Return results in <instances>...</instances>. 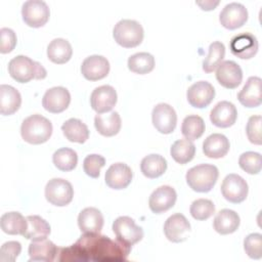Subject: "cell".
I'll return each mask as SVG.
<instances>
[{
  "instance_id": "6da1fadb",
  "label": "cell",
  "mask_w": 262,
  "mask_h": 262,
  "mask_svg": "<svg viewBox=\"0 0 262 262\" xmlns=\"http://www.w3.org/2000/svg\"><path fill=\"white\" fill-rule=\"evenodd\" d=\"M130 250L131 248L105 235L84 233L71 247L58 249V254L61 255V261H122L127 258Z\"/></svg>"
},
{
  "instance_id": "7a4b0ae2",
  "label": "cell",
  "mask_w": 262,
  "mask_h": 262,
  "mask_svg": "<svg viewBox=\"0 0 262 262\" xmlns=\"http://www.w3.org/2000/svg\"><path fill=\"white\" fill-rule=\"evenodd\" d=\"M8 72L16 82L27 83L33 79L41 80L47 76L45 68L26 55H17L8 63Z\"/></svg>"
},
{
  "instance_id": "3957f363",
  "label": "cell",
  "mask_w": 262,
  "mask_h": 262,
  "mask_svg": "<svg viewBox=\"0 0 262 262\" xmlns=\"http://www.w3.org/2000/svg\"><path fill=\"white\" fill-rule=\"evenodd\" d=\"M23 139L31 144H41L46 142L52 134L51 122L38 114L26 118L20 127Z\"/></svg>"
},
{
  "instance_id": "277c9868",
  "label": "cell",
  "mask_w": 262,
  "mask_h": 262,
  "mask_svg": "<svg viewBox=\"0 0 262 262\" xmlns=\"http://www.w3.org/2000/svg\"><path fill=\"white\" fill-rule=\"evenodd\" d=\"M219 176L218 168L211 164H201L190 168L185 175L188 186L196 192L210 191Z\"/></svg>"
},
{
  "instance_id": "5b68a950",
  "label": "cell",
  "mask_w": 262,
  "mask_h": 262,
  "mask_svg": "<svg viewBox=\"0 0 262 262\" xmlns=\"http://www.w3.org/2000/svg\"><path fill=\"white\" fill-rule=\"evenodd\" d=\"M143 36L142 26L134 19H121L115 25L113 30L115 41L125 48L138 46L142 42Z\"/></svg>"
},
{
  "instance_id": "8992f818",
  "label": "cell",
  "mask_w": 262,
  "mask_h": 262,
  "mask_svg": "<svg viewBox=\"0 0 262 262\" xmlns=\"http://www.w3.org/2000/svg\"><path fill=\"white\" fill-rule=\"evenodd\" d=\"M113 231L117 236V241L122 243L128 248L143 237V230L140 226L136 225L135 221L128 216H120L113 222Z\"/></svg>"
},
{
  "instance_id": "52a82bcc",
  "label": "cell",
  "mask_w": 262,
  "mask_h": 262,
  "mask_svg": "<svg viewBox=\"0 0 262 262\" xmlns=\"http://www.w3.org/2000/svg\"><path fill=\"white\" fill-rule=\"evenodd\" d=\"M74 196L72 184L62 178H52L45 186L46 200L57 207L69 205Z\"/></svg>"
},
{
  "instance_id": "ba28073f",
  "label": "cell",
  "mask_w": 262,
  "mask_h": 262,
  "mask_svg": "<svg viewBox=\"0 0 262 262\" xmlns=\"http://www.w3.org/2000/svg\"><path fill=\"white\" fill-rule=\"evenodd\" d=\"M50 15V10L45 1L28 0L23 4L21 16L24 21L32 28H40L44 26Z\"/></svg>"
},
{
  "instance_id": "9c48e42d",
  "label": "cell",
  "mask_w": 262,
  "mask_h": 262,
  "mask_svg": "<svg viewBox=\"0 0 262 262\" xmlns=\"http://www.w3.org/2000/svg\"><path fill=\"white\" fill-rule=\"evenodd\" d=\"M249 187L246 180L234 173L228 174L222 181L221 192L224 199L230 203L238 204L246 200Z\"/></svg>"
},
{
  "instance_id": "30bf717a",
  "label": "cell",
  "mask_w": 262,
  "mask_h": 262,
  "mask_svg": "<svg viewBox=\"0 0 262 262\" xmlns=\"http://www.w3.org/2000/svg\"><path fill=\"white\" fill-rule=\"evenodd\" d=\"M151 121L152 125L160 133L170 134L176 127L177 115L170 104L161 102L152 108Z\"/></svg>"
},
{
  "instance_id": "8fae6325",
  "label": "cell",
  "mask_w": 262,
  "mask_h": 262,
  "mask_svg": "<svg viewBox=\"0 0 262 262\" xmlns=\"http://www.w3.org/2000/svg\"><path fill=\"white\" fill-rule=\"evenodd\" d=\"M258 40L251 33H242L234 36L229 43L231 53L242 59L254 57L258 51Z\"/></svg>"
},
{
  "instance_id": "7c38bea8",
  "label": "cell",
  "mask_w": 262,
  "mask_h": 262,
  "mask_svg": "<svg viewBox=\"0 0 262 262\" xmlns=\"http://www.w3.org/2000/svg\"><path fill=\"white\" fill-rule=\"evenodd\" d=\"M70 102L71 94L69 90L62 86H56L46 90L42 98L43 107L53 114H58L67 110Z\"/></svg>"
},
{
  "instance_id": "4fadbf2b",
  "label": "cell",
  "mask_w": 262,
  "mask_h": 262,
  "mask_svg": "<svg viewBox=\"0 0 262 262\" xmlns=\"http://www.w3.org/2000/svg\"><path fill=\"white\" fill-rule=\"evenodd\" d=\"M190 232V223L180 213L171 215L164 224V233L172 243L184 242Z\"/></svg>"
},
{
  "instance_id": "5bb4252c",
  "label": "cell",
  "mask_w": 262,
  "mask_h": 262,
  "mask_svg": "<svg viewBox=\"0 0 262 262\" xmlns=\"http://www.w3.org/2000/svg\"><path fill=\"white\" fill-rule=\"evenodd\" d=\"M215 89L213 85L207 81H199L188 87L186 97L189 104L196 108L208 106L214 99Z\"/></svg>"
},
{
  "instance_id": "9a60e30c",
  "label": "cell",
  "mask_w": 262,
  "mask_h": 262,
  "mask_svg": "<svg viewBox=\"0 0 262 262\" xmlns=\"http://www.w3.org/2000/svg\"><path fill=\"white\" fill-rule=\"evenodd\" d=\"M219 20L221 25L228 30L241 28L248 20V10L242 3H228L221 10Z\"/></svg>"
},
{
  "instance_id": "2e32d148",
  "label": "cell",
  "mask_w": 262,
  "mask_h": 262,
  "mask_svg": "<svg viewBox=\"0 0 262 262\" xmlns=\"http://www.w3.org/2000/svg\"><path fill=\"white\" fill-rule=\"evenodd\" d=\"M177 193L169 185H162L156 188L148 200V206L152 213L161 214L171 209L176 202Z\"/></svg>"
},
{
  "instance_id": "e0dca14e",
  "label": "cell",
  "mask_w": 262,
  "mask_h": 262,
  "mask_svg": "<svg viewBox=\"0 0 262 262\" xmlns=\"http://www.w3.org/2000/svg\"><path fill=\"white\" fill-rule=\"evenodd\" d=\"M117 92L111 85L96 87L90 95L91 107L97 113L102 114L110 112L117 103Z\"/></svg>"
},
{
  "instance_id": "ac0fdd59",
  "label": "cell",
  "mask_w": 262,
  "mask_h": 262,
  "mask_svg": "<svg viewBox=\"0 0 262 262\" xmlns=\"http://www.w3.org/2000/svg\"><path fill=\"white\" fill-rule=\"evenodd\" d=\"M110 72L108 60L98 54H93L86 57L81 64V73L85 79L97 81L107 76Z\"/></svg>"
},
{
  "instance_id": "d6986e66",
  "label": "cell",
  "mask_w": 262,
  "mask_h": 262,
  "mask_svg": "<svg viewBox=\"0 0 262 262\" xmlns=\"http://www.w3.org/2000/svg\"><path fill=\"white\" fill-rule=\"evenodd\" d=\"M216 79L225 88H236L243 80V71L233 60L222 61L216 70Z\"/></svg>"
},
{
  "instance_id": "ffe728a7",
  "label": "cell",
  "mask_w": 262,
  "mask_h": 262,
  "mask_svg": "<svg viewBox=\"0 0 262 262\" xmlns=\"http://www.w3.org/2000/svg\"><path fill=\"white\" fill-rule=\"evenodd\" d=\"M262 80L257 76L250 77L237 94L238 101L246 107H256L262 102Z\"/></svg>"
},
{
  "instance_id": "44dd1931",
  "label": "cell",
  "mask_w": 262,
  "mask_h": 262,
  "mask_svg": "<svg viewBox=\"0 0 262 262\" xmlns=\"http://www.w3.org/2000/svg\"><path fill=\"white\" fill-rule=\"evenodd\" d=\"M133 172L124 163L113 164L105 172V183L113 189L126 188L132 181Z\"/></svg>"
},
{
  "instance_id": "7402d4cb",
  "label": "cell",
  "mask_w": 262,
  "mask_h": 262,
  "mask_svg": "<svg viewBox=\"0 0 262 262\" xmlns=\"http://www.w3.org/2000/svg\"><path fill=\"white\" fill-rule=\"evenodd\" d=\"M237 118V111L233 103L222 100L219 101L210 113L211 122L219 128H227L232 126Z\"/></svg>"
},
{
  "instance_id": "603a6c76",
  "label": "cell",
  "mask_w": 262,
  "mask_h": 262,
  "mask_svg": "<svg viewBox=\"0 0 262 262\" xmlns=\"http://www.w3.org/2000/svg\"><path fill=\"white\" fill-rule=\"evenodd\" d=\"M78 225L83 233H99L103 226V216L94 207L85 208L78 216Z\"/></svg>"
},
{
  "instance_id": "cb8c5ba5",
  "label": "cell",
  "mask_w": 262,
  "mask_h": 262,
  "mask_svg": "<svg viewBox=\"0 0 262 262\" xmlns=\"http://www.w3.org/2000/svg\"><path fill=\"white\" fill-rule=\"evenodd\" d=\"M230 147L227 137L220 133H213L209 135L203 142V151L205 156L212 159H219L224 157Z\"/></svg>"
},
{
  "instance_id": "d4e9b609",
  "label": "cell",
  "mask_w": 262,
  "mask_h": 262,
  "mask_svg": "<svg viewBox=\"0 0 262 262\" xmlns=\"http://www.w3.org/2000/svg\"><path fill=\"white\" fill-rule=\"evenodd\" d=\"M241 223L238 214L230 209L220 210L213 221L214 229L220 234H229L237 230Z\"/></svg>"
},
{
  "instance_id": "484cf974",
  "label": "cell",
  "mask_w": 262,
  "mask_h": 262,
  "mask_svg": "<svg viewBox=\"0 0 262 262\" xmlns=\"http://www.w3.org/2000/svg\"><path fill=\"white\" fill-rule=\"evenodd\" d=\"M58 248L49 239L32 241L29 246L30 261H54Z\"/></svg>"
},
{
  "instance_id": "4316f807",
  "label": "cell",
  "mask_w": 262,
  "mask_h": 262,
  "mask_svg": "<svg viewBox=\"0 0 262 262\" xmlns=\"http://www.w3.org/2000/svg\"><path fill=\"white\" fill-rule=\"evenodd\" d=\"M21 96L18 90L6 84L0 85V113L4 116L14 114L20 106Z\"/></svg>"
},
{
  "instance_id": "83f0119b",
  "label": "cell",
  "mask_w": 262,
  "mask_h": 262,
  "mask_svg": "<svg viewBox=\"0 0 262 262\" xmlns=\"http://www.w3.org/2000/svg\"><path fill=\"white\" fill-rule=\"evenodd\" d=\"M121 125V117L118 112H111L105 115L97 114L94 118V126L98 133L103 136H114L118 134Z\"/></svg>"
},
{
  "instance_id": "f1b7e54d",
  "label": "cell",
  "mask_w": 262,
  "mask_h": 262,
  "mask_svg": "<svg viewBox=\"0 0 262 262\" xmlns=\"http://www.w3.org/2000/svg\"><path fill=\"white\" fill-rule=\"evenodd\" d=\"M73 54L71 43L62 38L53 39L47 46V56L54 63H66Z\"/></svg>"
},
{
  "instance_id": "f546056e",
  "label": "cell",
  "mask_w": 262,
  "mask_h": 262,
  "mask_svg": "<svg viewBox=\"0 0 262 262\" xmlns=\"http://www.w3.org/2000/svg\"><path fill=\"white\" fill-rule=\"evenodd\" d=\"M27 229L23 234L26 238L31 241H41L50 234L49 223L38 215H30L26 217Z\"/></svg>"
},
{
  "instance_id": "4dcf8cb0",
  "label": "cell",
  "mask_w": 262,
  "mask_h": 262,
  "mask_svg": "<svg viewBox=\"0 0 262 262\" xmlns=\"http://www.w3.org/2000/svg\"><path fill=\"white\" fill-rule=\"evenodd\" d=\"M61 131L67 139L72 142L84 143L89 137V130L87 125L76 118L67 120L61 126Z\"/></svg>"
},
{
  "instance_id": "1f68e13d",
  "label": "cell",
  "mask_w": 262,
  "mask_h": 262,
  "mask_svg": "<svg viewBox=\"0 0 262 262\" xmlns=\"http://www.w3.org/2000/svg\"><path fill=\"white\" fill-rule=\"evenodd\" d=\"M140 170L147 178L160 177L167 170V161L161 155L150 154L141 160Z\"/></svg>"
},
{
  "instance_id": "d6a6232c",
  "label": "cell",
  "mask_w": 262,
  "mask_h": 262,
  "mask_svg": "<svg viewBox=\"0 0 262 262\" xmlns=\"http://www.w3.org/2000/svg\"><path fill=\"white\" fill-rule=\"evenodd\" d=\"M27 219L19 212H7L0 218L1 229L7 234H24L27 229Z\"/></svg>"
},
{
  "instance_id": "836d02e7",
  "label": "cell",
  "mask_w": 262,
  "mask_h": 262,
  "mask_svg": "<svg viewBox=\"0 0 262 262\" xmlns=\"http://www.w3.org/2000/svg\"><path fill=\"white\" fill-rule=\"evenodd\" d=\"M170 154L175 162L183 165L193 159L195 154V146L191 140L186 138L178 139L171 145Z\"/></svg>"
},
{
  "instance_id": "e575fe53",
  "label": "cell",
  "mask_w": 262,
  "mask_h": 262,
  "mask_svg": "<svg viewBox=\"0 0 262 262\" xmlns=\"http://www.w3.org/2000/svg\"><path fill=\"white\" fill-rule=\"evenodd\" d=\"M128 68L131 72L144 75L155 68V57L148 52H138L128 58Z\"/></svg>"
},
{
  "instance_id": "d590c367",
  "label": "cell",
  "mask_w": 262,
  "mask_h": 262,
  "mask_svg": "<svg viewBox=\"0 0 262 262\" xmlns=\"http://www.w3.org/2000/svg\"><path fill=\"white\" fill-rule=\"evenodd\" d=\"M54 166L60 171H72L76 168L78 163L77 152L69 147L58 148L52 156Z\"/></svg>"
},
{
  "instance_id": "8d00e7d4",
  "label": "cell",
  "mask_w": 262,
  "mask_h": 262,
  "mask_svg": "<svg viewBox=\"0 0 262 262\" xmlns=\"http://www.w3.org/2000/svg\"><path fill=\"white\" fill-rule=\"evenodd\" d=\"M205 122L196 115H189L184 118L181 125V133L188 140H195L200 138L205 132Z\"/></svg>"
},
{
  "instance_id": "74e56055",
  "label": "cell",
  "mask_w": 262,
  "mask_h": 262,
  "mask_svg": "<svg viewBox=\"0 0 262 262\" xmlns=\"http://www.w3.org/2000/svg\"><path fill=\"white\" fill-rule=\"evenodd\" d=\"M225 55V46L219 41H214L209 46V53L203 61V70L212 73L222 62Z\"/></svg>"
},
{
  "instance_id": "f35d334b",
  "label": "cell",
  "mask_w": 262,
  "mask_h": 262,
  "mask_svg": "<svg viewBox=\"0 0 262 262\" xmlns=\"http://www.w3.org/2000/svg\"><path fill=\"white\" fill-rule=\"evenodd\" d=\"M189 212L194 219L206 220L215 213V206L210 200L198 199L191 203Z\"/></svg>"
},
{
  "instance_id": "ab89813d",
  "label": "cell",
  "mask_w": 262,
  "mask_h": 262,
  "mask_svg": "<svg viewBox=\"0 0 262 262\" xmlns=\"http://www.w3.org/2000/svg\"><path fill=\"white\" fill-rule=\"evenodd\" d=\"M239 167L249 174H258L261 171V155L256 151H246L238 159Z\"/></svg>"
},
{
  "instance_id": "60d3db41",
  "label": "cell",
  "mask_w": 262,
  "mask_h": 262,
  "mask_svg": "<svg viewBox=\"0 0 262 262\" xmlns=\"http://www.w3.org/2000/svg\"><path fill=\"white\" fill-rule=\"evenodd\" d=\"M244 249L246 254L252 259H261L262 257V235L254 232L247 235L244 241Z\"/></svg>"
},
{
  "instance_id": "b9f144b4",
  "label": "cell",
  "mask_w": 262,
  "mask_h": 262,
  "mask_svg": "<svg viewBox=\"0 0 262 262\" xmlns=\"http://www.w3.org/2000/svg\"><path fill=\"white\" fill-rule=\"evenodd\" d=\"M105 165V159L96 154L88 155L84 161H83V169L84 172L92 177V178H97L100 174V169Z\"/></svg>"
},
{
  "instance_id": "7bdbcfd3",
  "label": "cell",
  "mask_w": 262,
  "mask_h": 262,
  "mask_svg": "<svg viewBox=\"0 0 262 262\" xmlns=\"http://www.w3.org/2000/svg\"><path fill=\"white\" fill-rule=\"evenodd\" d=\"M261 124H262V117L261 116H252L249 118L246 132L248 139L250 142L254 144H261L262 143V135H261Z\"/></svg>"
},
{
  "instance_id": "ee69618b",
  "label": "cell",
  "mask_w": 262,
  "mask_h": 262,
  "mask_svg": "<svg viewBox=\"0 0 262 262\" xmlns=\"http://www.w3.org/2000/svg\"><path fill=\"white\" fill-rule=\"evenodd\" d=\"M21 252V245L18 242L10 241L4 243L0 248V261L13 262Z\"/></svg>"
},
{
  "instance_id": "f6af8a7d",
  "label": "cell",
  "mask_w": 262,
  "mask_h": 262,
  "mask_svg": "<svg viewBox=\"0 0 262 262\" xmlns=\"http://www.w3.org/2000/svg\"><path fill=\"white\" fill-rule=\"evenodd\" d=\"M16 35L13 30L9 28H2L0 30V52H11L16 45Z\"/></svg>"
},
{
  "instance_id": "bcb514c9",
  "label": "cell",
  "mask_w": 262,
  "mask_h": 262,
  "mask_svg": "<svg viewBox=\"0 0 262 262\" xmlns=\"http://www.w3.org/2000/svg\"><path fill=\"white\" fill-rule=\"evenodd\" d=\"M195 3L198 5H200L202 7V9H204V10H212L219 4V1L218 0H216V1L205 0V1H196Z\"/></svg>"
}]
</instances>
